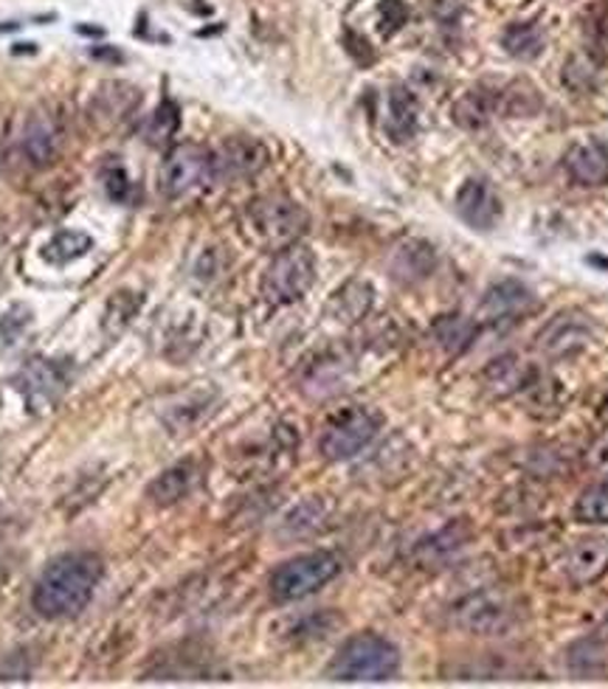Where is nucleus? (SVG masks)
<instances>
[{"mask_svg":"<svg viewBox=\"0 0 608 689\" xmlns=\"http://www.w3.org/2000/svg\"><path fill=\"white\" fill-rule=\"evenodd\" d=\"M102 577V560L91 551H71L62 555L37 580L31 606L46 619H71L91 602L93 591Z\"/></svg>","mask_w":608,"mask_h":689,"instance_id":"nucleus-1","label":"nucleus"},{"mask_svg":"<svg viewBox=\"0 0 608 689\" xmlns=\"http://www.w3.org/2000/svg\"><path fill=\"white\" fill-rule=\"evenodd\" d=\"M400 670V650L378 633H358L330 661L332 681H389Z\"/></svg>","mask_w":608,"mask_h":689,"instance_id":"nucleus-2","label":"nucleus"},{"mask_svg":"<svg viewBox=\"0 0 608 689\" xmlns=\"http://www.w3.org/2000/svg\"><path fill=\"white\" fill-rule=\"evenodd\" d=\"M521 622V608L507 591L499 588H482L451 608V625L470 636H505Z\"/></svg>","mask_w":608,"mask_h":689,"instance_id":"nucleus-3","label":"nucleus"},{"mask_svg":"<svg viewBox=\"0 0 608 689\" xmlns=\"http://www.w3.org/2000/svg\"><path fill=\"white\" fill-rule=\"evenodd\" d=\"M248 231L271 248H288L308 231V211L285 194H266L248 203Z\"/></svg>","mask_w":608,"mask_h":689,"instance_id":"nucleus-4","label":"nucleus"},{"mask_svg":"<svg viewBox=\"0 0 608 689\" xmlns=\"http://www.w3.org/2000/svg\"><path fill=\"white\" fill-rule=\"evenodd\" d=\"M341 575V560L332 551H310L288 560L271 575V597L277 602L305 600L310 593L321 591L327 582Z\"/></svg>","mask_w":608,"mask_h":689,"instance_id":"nucleus-5","label":"nucleus"},{"mask_svg":"<svg viewBox=\"0 0 608 689\" xmlns=\"http://www.w3.org/2000/svg\"><path fill=\"white\" fill-rule=\"evenodd\" d=\"M316 282V257L305 246H288L273 257L262 276V296L271 304H293L308 293Z\"/></svg>","mask_w":608,"mask_h":689,"instance_id":"nucleus-6","label":"nucleus"},{"mask_svg":"<svg viewBox=\"0 0 608 689\" xmlns=\"http://www.w3.org/2000/svg\"><path fill=\"white\" fill-rule=\"evenodd\" d=\"M380 417L369 408H347V411L336 413L330 422H327L325 433H321V453L332 462H343V459H352L356 453H361L375 437H378Z\"/></svg>","mask_w":608,"mask_h":689,"instance_id":"nucleus-7","label":"nucleus"},{"mask_svg":"<svg viewBox=\"0 0 608 689\" xmlns=\"http://www.w3.org/2000/svg\"><path fill=\"white\" fill-rule=\"evenodd\" d=\"M209 180H215V169H211V152H206L198 144H181L169 152L167 161L161 163V183L163 198L176 200L187 198L195 189L206 187Z\"/></svg>","mask_w":608,"mask_h":689,"instance_id":"nucleus-8","label":"nucleus"},{"mask_svg":"<svg viewBox=\"0 0 608 689\" xmlns=\"http://www.w3.org/2000/svg\"><path fill=\"white\" fill-rule=\"evenodd\" d=\"M591 336H595V324L589 321V316L578 310H564L541 327L536 347L547 358H569V355L589 347Z\"/></svg>","mask_w":608,"mask_h":689,"instance_id":"nucleus-9","label":"nucleus"},{"mask_svg":"<svg viewBox=\"0 0 608 689\" xmlns=\"http://www.w3.org/2000/svg\"><path fill=\"white\" fill-rule=\"evenodd\" d=\"M271 161V152L262 141L248 136L229 138L220 150L211 156L215 180H246L259 174Z\"/></svg>","mask_w":608,"mask_h":689,"instance_id":"nucleus-10","label":"nucleus"},{"mask_svg":"<svg viewBox=\"0 0 608 689\" xmlns=\"http://www.w3.org/2000/svg\"><path fill=\"white\" fill-rule=\"evenodd\" d=\"M457 214L468 222L470 228L490 231L501 220V200L488 180L470 178L465 180L462 189L457 192Z\"/></svg>","mask_w":608,"mask_h":689,"instance_id":"nucleus-11","label":"nucleus"},{"mask_svg":"<svg viewBox=\"0 0 608 689\" xmlns=\"http://www.w3.org/2000/svg\"><path fill=\"white\" fill-rule=\"evenodd\" d=\"M66 383L68 375L57 360H29L23 372H20V391H23L31 408L49 406L51 400H57V397L62 395Z\"/></svg>","mask_w":608,"mask_h":689,"instance_id":"nucleus-12","label":"nucleus"},{"mask_svg":"<svg viewBox=\"0 0 608 689\" xmlns=\"http://www.w3.org/2000/svg\"><path fill=\"white\" fill-rule=\"evenodd\" d=\"M567 172L578 187H606L608 138H591V141L572 147L567 156Z\"/></svg>","mask_w":608,"mask_h":689,"instance_id":"nucleus-13","label":"nucleus"},{"mask_svg":"<svg viewBox=\"0 0 608 689\" xmlns=\"http://www.w3.org/2000/svg\"><path fill=\"white\" fill-rule=\"evenodd\" d=\"M20 147H23V156L31 167H51V163L57 161V156H60L62 147L60 127L46 113L31 116L23 130V138H20Z\"/></svg>","mask_w":608,"mask_h":689,"instance_id":"nucleus-14","label":"nucleus"},{"mask_svg":"<svg viewBox=\"0 0 608 689\" xmlns=\"http://www.w3.org/2000/svg\"><path fill=\"white\" fill-rule=\"evenodd\" d=\"M536 307V296L527 284L516 282V279H505V282L494 284L482 299V316L488 321H516L518 316H525L527 310Z\"/></svg>","mask_w":608,"mask_h":689,"instance_id":"nucleus-15","label":"nucleus"},{"mask_svg":"<svg viewBox=\"0 0 608 689\" xmlns=\"http://www.w3.org/2000/svg\"><path fill=\"white\" fill-rule=\"evenodd\" d=\"M569 582L575 586H591L608 571V540L606 538H586L578 540L567 551V563H564Z\"/></svg>","mask_w":608,"mask_h":689,"instance_id":"nucleus-16","label":"nucleus"},{"mask_svg":"<svg viewBox=\"0 0 608 689\" xmlns=\"http://www.w3.org/2000/svg\"><path fill=\"white\" fill-rule=\"evenodd\" d=\"M501 116V88H479L468 90L457 104H453V119L457 124L468 127V130H479L488 121Z\"/></svg>","mask_w":608,"mask_h":689,"instance_id":"nucleus-17","label":"nucleus"},{"mask_svg":"<svg viewBox=\"0 0 608 689\" xmlns=\"http://www.w3.org/2000/svg\"><path fill=\"white\" fill-rule=\"evenodd\" d=\"M433 264H437V253H433V248L422 240H409V242H403L398 251H395L392 276L395 279H400V282L415 284L431 276Z\"/></svg>","mask_w":608,"mask_h":689,"instance_id":"nucleus-18","label":"nucleus"},{"mask_svg":"<svg viewBox=\"0 0 608 689\" xmlns=\"http://www.w3.org/2000/svg\"><path fill=\"white\" fill-rule=\"evenodd\" d=\"M417 99L411 97L409 88H392L386 97V116L383 127L392 136V141H409L417 130Z\"/></svg>","mask_w":608,"mask_h":689,"instance_id":"nucleus-19","label":"nucleus"},{"mask_svg":"<svg viewBox=\"0 0 608 689\" xmlns=\"http://www.w3.org/2000/svg\"><path fill=\"white\" fill-rule=\"evenodd\" d=\"M532 380H536V372H532L525 360L512 358V355L494 360V363L485 369V386L499 397L516 395V391H521L525 386H532Z\"/></svg>","mask_w":608,"mask_h":689,"instance_id":"nucleus-20","label":"nucleus"},{"mask_svg":"<svg viewBox=\"0 0 608 689\" xmlns=\"http://www.w3.org/2000/svg\"><path fill=\"white\" fill-rule=\"evenodd\" d=\"M195 481H198V468H195V462L172 465V468L163 470V473L147 487V496H150L158 507H169V503H178L183 496H189Z\"/></svg>","mask_w":608,"mask_h":689,"instance_id":"nucleus-21","label":"nucleus"},{"mask_svg":"<svg viewBox=\"0 0 608 689\" xmlns=\"http://www.w3.org/2000/svg\"><path fill=\"white\" fill-rule=\"evenodd\" d=\"M567 667L575 678H597L608 667V645L600 636L575 641L567 650Z\"/></svg>","mask_w":608,"mask_h":689,"instance_id":"nucleus-22","label":"nucleus"},{"mask_svg":"<svg viewBox=\"0 0 608 689\" xmlns=\"http://www.w3.org/2000/svg\"><path fill=\"white\" fill-rule=\"evenodd\" d=\"M468 535H470L468 527H465L462 521L451 523V527L440 529V532L431 535V538H426L420 546H417V560H420L422 566L442 563V560L457 555V551L468 543Z\"/></svg>","mask_w":608,"mask_h":689,"instance_id":"nucleus-23","label":"nucleus"},{"mask_svg":"<svg viewBox=\"0 0 608 689\" xmlns=\"http://www.w3.org/2000/svg\"><path fill=\"white\" fill-rule=\"evenodd\" d=\"M369 307H372V288L367 282H347L330 301V312L343 324L361 321Z\"/></svg>","mask_w":608,"mask_h":689,"instance_id":"nucleus-24","label":"nucleus"},{"mask_svg":"<svg viewBox=\"0 0 608 689\" xmlns=\"http://www.w3.org/2000/svg\"><path fill=\"white\" fill-rule=\"evenodd\" d=\"M501 46L516 60H536L544 51V31L538 23H512L501 34Z\"/></svg>","mask_w":608,"mask_h":689,"instance_id":"nucleus-25","label":"nucleus"},{"mask_svg":"<svg viewBox=\"0 0 608 689\" xmlns=\"http://www.w3.org/2000/svg\"><path fill=\"white\" fill-rule=\"evenodd\" d=\"M474 332H476L474 321H468V318L462 316H446L433 324L437 343L451 355L465 352V349L470 347V341H474Z\"/></svg>","mask_w":608,"mask_h":689,"instance_id":"nucleus-26","label":"nucleus"},{"mask_svg":"<svg viewBox=\"0 0 608 689\" xmlns=\"http://www.w3.org/2000/svg\"><path fill=\"white\" fill-rule=\"evenodd\" d=\"M91 246L93 240L88 234H82V231H60V234L51 237L49 246L42 248V257L54 264H66L71 262V259L84 257V253L91 251Z\"/></svg>","mask_w":608,"mask_h":689,"instance_id":"nucleus-27","label":"nucleus"},{"mask_svg":"<svg viewBox=\"0 0 608 689\" xmlns=\"http://www.w3.org/2000/svg\"><path fill=\"white\" fill-rule=\"evenodd\" d=\"M575 518L580 523H608V479L595 481L580 492L575 503Z\"/></svg>","mask_w":608,"mask_h":689,"instance_id":"nucleus-28","label":"nucleus"},{"mask_svg":"<svg viewBox=\"0 0 608 689\" xmlns=\"http://www.w3.org/2000/svg\"><path fill=\"white\" fill-rule=\"evenodd\" d=\"M136 102H139V93H136L133 88H127V84H108V88L99 93L97 108L93 110H97L102 119L119 121L136 108Z\"/></svg>","mask_w":608,"mask_h":689,"instance_id":"nucleus-29","label":"nucleus"},{"mask_svg":"<svg viewBox=\"0 0 608 689\" xmlns=\"http://www.w3.org/2000/svg\"><path fill=\"white\" fill-rule=\"evenodd\" d=\"M178 124H181V116H178V108L172 102H163L161 108L152 113V119L147 121V130H144V138H147V144H167L169 138L176 136L178 132Z\"/></svg>","mask_w":608,"mask_h":689,"instance_id":"nucleus-30","label":"nucleus"},{"mask_svg":"<svg viewBox=\"0 0 608 689\" xmlns=\"http://www.w3.org/2000/svg\"><path fill=\"white\" fill-rule=\"evenodd\" d=\"M136 310H139V299H136L133 293H116L113 299H110L108 312H104V327L116 324L113 332H119L121 327L136 316Z\"/></svg>","mask_w":608,"mask_h":689,"instance_id":"nucleus-31","label":"nucleus"},{"mask_svg":"<svg viewBox=\"0 0 608 689\" xmlns=\"http://www.w3.org/2000/svg\"><path fill=\"white\" fill-rule=\"evenodd\" d=\"M380 31L386 37H392L395 31H400L409 20V7H406L403 0H380Z\"/></svg>","mask_w":608,"mask_h":689,"instance_id":"nucleus-32","label":"nucleus"},{"mask_svg":"<svg viewBox=\"0 0 608 689\" xmlns=\"http://www.w3.org/2000/svg\"><path fill=\"white\" fill-rule=\"evenodd\" d=\"M321 521H325V507H321V501H310V516H305V507H299V510H293V516L288 518V529L296 535H308L316 532V529L321 527Z\"/></svg>","mask_w":608,"mask_h":689,"instance_id":"nucleus-33","label":"nucleus"},{"mask_svg":"<svg viewBox=\"0 0 608 689\" xmlns=\"http://www.w3.org/2000/svg\"><path fill=\"white\" fill-rule=\"evenodd\" d=\"M104 189H108V198L116 203H124L127 194H130V178H127L124 169L113 167L104 174Z\"/></svg>","mask_w":608,"mask_h":689,"instance_id":"nucleus-34","label":"nucleus"},{"mask_svg":"<svg viewBox=\"0 0 608 689\" xmlns=\"http://www.w3.org/2000/svg\"><path fill=\"white\" fill-rule=\"evenodd\" d=\"M0 167H3V156H0Z\"/></svg>","mask_w":608,"mask_h":689,"instance_id":"nucleus-35","label":"nucleus"}]
</instances>
